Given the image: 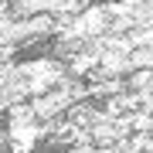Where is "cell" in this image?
<instances>
[{
	"mask_svg": "<svg viewBox=\"0 0 153 153\" xmlns=\"http://www.w3.org/2000/svg\"><path fill=\"white\" fill-rule=\"evenodd\" d=\"M88 153H116V150H112V146H99V150L92 146V150H88Z\"/></svg>",
	"mask_w": 153,
	"mask_h": 153,
	"instance_id": "obj_1",
	"label": "cell"
}]
</instances>
